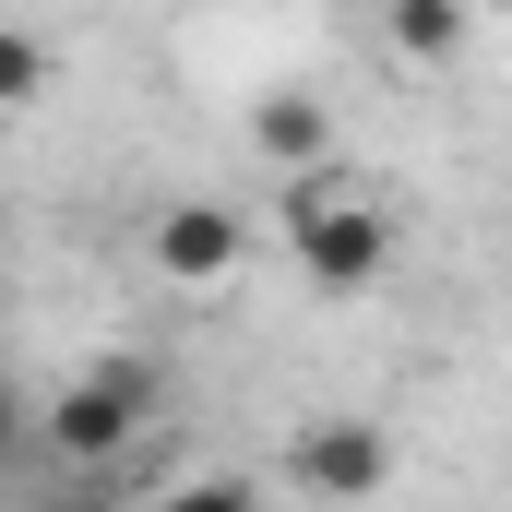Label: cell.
<instances>
[{
	"instance_id": "cell-10",
	"label": "cell",
	"mask_w": 512,
	"mask_h": 512,
	"mask_svg": "<svg viewBox=\"0 0 512 512\" xmlns=\"http://www.w3.org/2000/svg\"><path fill=\"white\" fill-rule=\"evenodd\" d=\"M0 465H12V441H0Z\"/></svg>"
},
{
	"instance_id": "cell-7",
	"label": "cell",
	"mask_w": 512,
	"mask_h": 512,
	"mask_svg": "<svg viewBox=\"0 0 512 512\" xmlns=\"http://www.w3.org/2000/svg\"><path fill=\"white\" fill-rule=\"evenodd\" d=\"M36 84H48V36L36 24H0V108H24Z\"/></svg>"
},
{
	"instance_id": "cell-11",
	"label": "cell",
	"mask_w": 512,
	"mask_h": 512,
	"mask_svg": "<svg viewBox=\"0 0 512 512\" xmlns=\"http://www.w3.org/2000/svg\"><path fill=\"white\" fill-rule=\"evenodd\" d=\"M262 512H274V501H262Z\"/></svg>"
},
{
	"instance_id": "cell-6",
	"label": "cell",
	"mask_w": 512,
	"mask_h": 512,
	"mask_svg": "<svg viewBox=\"0 0 512 512\" xmlns=\"http://www.w3.org/2000/svg\"><path fill=\"white\" fill-rule=\"evenodd\" d=\"M382 36L405 48V60H453V48H465L477 24H465L453 0H393V12H382Z\"/></svg>"
},
{
	"instance_id": "cell-8",
	"label": "cell",
	"mask_w": 512,
	"mask_h": 512,
	"mask_svg": "<svg viewBox=\"0 0 512 512\" xmlns=\"http://www.w3.org/2000/svg\"><path fill=\"white\" fill-rule=\"evenodd\" d=\"M143 512H262V489L251 477H191V489H155Z\"/></svg>"
},
{
	"instance_id": "cell-3",
	"label": "cell",
	"mask_w": 512,
	"mask_h": 512,
	"mask_svg": "<svg viewBox=\"0 0 512 512\" xmlns=\"http://www.w3.org/2000/svg\"><path fill=\"white\" fill-rule=\"evenodd\" d=\"M143 262L167 274V286H227L239 262H251V227H239V203H215V191H179V203H155V227H143Z\"/></svg>"
},
{
	"instance_id": "cell-9",
	"label": "cell",
	"mask_w": 512,
	"mask_h": 512,
	"mask_svg": "<svg viewBox=\"0 0 512 512\" xmlns=\"http://www.w3.org/2000/svg\"><path fill=\"white\" fill-rule=\"evenodd\" d=\"M0 441H12V382H0Z\"/></svg>"
},
{
	"instance_id": "cell-2",
	"label": "cell",
	"mask_w": 512,
	"mask_h": 512,
	"mask_svg": "<svg viewBox=\"0 0 512 512\" xmlns=\"http://www.w3.org/2000/svg\"><path fill=\"white\" fill-rule=\"evenodd\" d=\"M143 417H155V370L143 358H96L84 382H60V405H48V453L60 465H120L143 441Z\"/></svg>"
},
{
	"instance_id": "cell-5",
	"label": "cell",
	"mask_w": 512,
	"mask_h": 512,
	"mask_svg": "<svg viewBox=\"0 0 512 512\" xmlns=\"http://www.w3.org/2000/svg\"><path fill=\"white\" fill-rule=\"evenodd\" d=\"M251 143H262V167L322 179V167H334V108H322V96H298V84H274V96L251 108Z\"/></svg>"
},
{
	"instance_id": "cell-1",
	"label": "cell",
	"mask_w": 512,
	"mask_h": 512,
	"mask_svg": "<svg viewBox=\"0 0 512 512\" xmlns=\"http://www.w3.org/2000/svg\"><path fill=\"white\" fill-rule=\"evenodd\" d=\"M286 239H298V274L322 298H370L382 262H393V227L358 191H334V179H286Z\"/></svg>"
},
{
	"instance_id": "cell-4",
	"label": "cell",
	"mask_w": 512,
	"mask_h": 512,
	"mask_svg": "<svg viewBox=\"0 0 512 512\" xmlns=\"http://www.w3.org/2000/svg\"><path fill=\"white\" fill-rule=\"evenodd\" d=\"M286 477H298L310 501H382L393 429H382V417H310V429L286 441Z\"/></svg>"
}]
</instances>
